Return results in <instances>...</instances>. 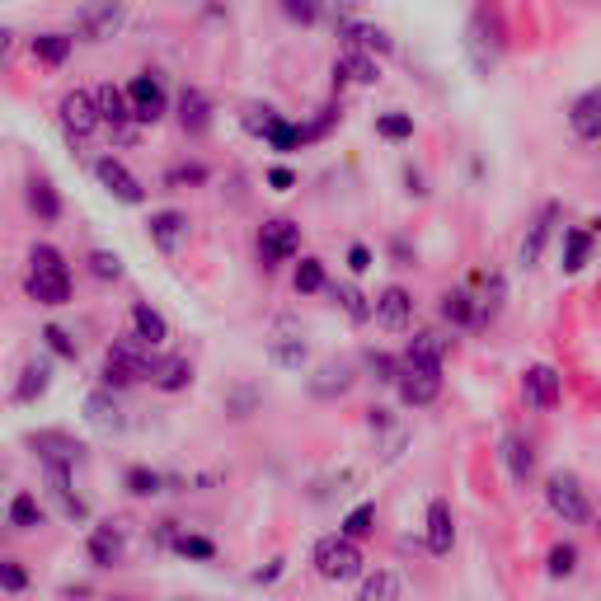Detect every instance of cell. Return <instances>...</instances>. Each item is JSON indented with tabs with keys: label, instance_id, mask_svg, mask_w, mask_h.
I'll list each match as a JSON object with an SVG mask.
<instances>
[{
	"label": "cell",
	"instance_id": "cell-1",
	"mask_svg": "<svg viewBox=\"0 0 601 601\" xmlns=\"http://www.w3.org/2000/svg\"><path fill=\"white\" fill-rule=\"evenodd\" d=\"M24 292H29L38 306H66V301H71V273H66V259L52 245H33L29 249V278H24Z\"/></svg>",
	"mask_w": 601,
	"mask_h": 601
},
{
	"label": "cell",
	"instance_id": "cell-2",
	"mask_svg": "<svg viewBox=\"0 0 601 601\" xmlns=\"http://www.w3.org/2000/svg\"><path fill=\"white\" fill-rule=\"evenodd\" d=\"M310 564L320 573L324 583H353L357 573H362V550H357L353 536H320L315 540V550H310Z\"/></svg>",
	"mask_w": 601,
	"mask_h": 601
},
{
	"label": "cell",
	"instance_id": "cell-3",
	"mask_svg": "<svg viewBox=\"0 0 601 601\" xmlns=\"http://www.w3.org/2000/svg\"><path fill=\"white\" fill-rule=\"evenodd\" d=\"M545 508L555 512L564 526H587L592 522V503H587L578 475H569V470H555V475L545 479Z\"/></svg>",
	"mask_w": 601,
	"mask_h": 601
},
{
	"label": "cell",
	"instance_id": "cell-4",
	"mask_svg": "<svg viewBox=\"0 0 601 601\" xmlns=\"http://www.w3.org/2000/svg\"><path fill=\"white\" fill-rule=\"evenodd\" d=\"M57 118H62V132L71 146H80V141H90L99 127H104V118H99V104H94L90 90H71L62 94V104H57Z\"/></svg>",
	"mask_w": 601,
	"mask_h": 601
},
{
	"label": "cell",
	"instance_id": "cell-5",
	"mask_svg": "<svg viewBox=\"0 0 601 601\" xmlns=\"http://www.w3.org/2000/svg\"><path fill=\"white\" fill-rule=\"evenodd\" d=\"M301 254V226L287 221V216H273L259 226V263L263 268H282Z\"/></svg>",
	"mask_w": 601,
	"mask_h": 601
},
{
	"label": "cell",
	"instance_id": "cell-6",
	"mask_svg": "<svg viewBox=\"0 0 601 601\" xmlns=\"http://www.w3.org/2000/svg\"><path fill=\"white\" fill-rule=\"evenodd\" d=\"M123 0H85L80 5V15H76V29L85 43H104V38H113V33L123 29Z\"/></svg>",
	"mask_w": 601,
	"mask_h": 601
},
{
	"label": "cell",
	"instance_id": "cell-7",
	"mask_svg": "<svg viewBox=\"0 0 601 601\" xmlns=\"http://www.w3.org/2000/svg\"><path fill=\"white\" fill-rule=\"evenodd\" d=\"M94 179H99V184H104L118 202H127V207H141V202H146V188H141V179L127 170L118 155H99V160H94Z\"/></svg>",
	"mask_w": 601,
	"mask_h": 601
},
{
	"label": "cell",
	"instance_id": "cell-8",
	"mask_svg": "<svg viewBox=\"0 0 601 601\" xmlns=\"http://www.w3.org/2000/svg\"><path fill=\"white\" fill-rule=\"evenodd\" d=\"M127 99H132V113H137V123H160V118L170 113V94H165V80L151 76V71H141V76L127 85Z\"/></svg>",
	"mask_w": 601,
	"mask_h": 601
},
{
	"label": "cell",
	"instance_id": "cell-9",
	"mask_svg": "<svg viewBox=\"0 0 601 601\" xmlns=\"http://www.w3.org/2000/svg\"><path fill=\"white\" fill-rule=\"evenodd\" d=\"M395 390H400V400L409 404V409H423V404H432L442 395V367H409V362H404Z\"/></svg>",
	"mask_w": 601,
	"mask_h": 601
},
{
	"label": "cell",
	"instance_id": "cell-10",
	"mask_svg": "<svg viewBox=\"0 0 601 601\" xmlns=\"http://www.w3.org/2000/svg\"><path fill=\"white\" fill-rule=\"evenodd\" d=\"M29 447L43 465H62V470H76L85 461V447L76 437H66V432H29Z\"/></svg>",
	"mask_w": 601,
	"mask_h": 601
},
{
	"label": "cell",
	"instance_id": "cell-11",
	"mask_svg": "<svg viewBox=\"0 0 601 601\" xmlns=\"http://www.w3.org/2000/svg\"><path fill=\"white\" fill-rule=\"evenodd\" d=\"M94 104H99V118H104V127L113 132V137H132V99H127V90H118V85H99L94 90Z\"/></svg>",
	"mask_w": 601,
	"mask_h": 601
},
{
	"label": "cell",
	"instance_id": "cell-12",
	"mask_svg": "<svg viewBox=\"0 0 601 601\" xmlns=\"http://www.w3.org/2000/svg\"><path fill=\"white\" fill-rule=\"evenodd\" d=\"M85 418H90V428L104 432V437L123 432L127 428V409H123V400H118V390H108V386L94 390L90 400H85Z\"/></svg>",
	"mask_w": 601,
	"mask_h": 601
},
{
	"label": "cell",
	"instance_id": "cell-13",
	"mask_svg": "<svg viewBox=\"0 0 601 601\" xmlns=\"http://www.w3.org/2000/svg\"><path fill=\"white\" fill-rule=\"evenodd\" d=\"M123 550H127L123 526H113V522H99L90 531V540H85V555H90L94 569H113V564H123Z\"/></svg>",
	"mask_w": 601,
	"mask_h": 601
},
{
	"label": "cell",
	"instance_id": "cell-14",
	"mask_svg": "<svg viewBox=\"0 0 601 601\" xmlns=\"http://www.w3.org/2000/svg\"><path fill=\"white\" fill-rule=\"evenodd\" d=\"M451 545H456V512H451L447 498H432L428 503V555L447 559Z\"/></svg>",
	"mask_w": 601,
	"mask_h": 601
},
{
	"label": "cell",
	"instance_id": "cell-15",
	"mask_svg": "<svg viewBox=\"0 0 601 601\" xmlns=\"http://www.w3.org/2000/svg\"><path fill=\"white\" fill-rule=\"evenodd\" d=\"M522 400L531 404V409H555L559 404V371L555 367H526L522 371Z\"/></svg>",
	"mask_w": 601,
	"mask_h": 601
},
{
	"label": "cell",
	"instance_id": "cell-16",
	"mask_svg": "<svg viewBox=\"0 0 601 601\" xmlns=\"http://www.w3.org/2000/svg\"><path fill=\"white\" fill-rule=\"evenodd\" d=\"M414 320V296L404 292V287H386V292L376 296V324L390 329V334H404Z\"/></svg>",
	"mask_w": 601,
	"mask_h": 601
},
{
	"label": "cell",
	"instance_id": "cell-17",
	"mask_svg": "<svg viewBox=\"0 0 601 601\" xmlns=\"http://www.w3.org/2000/svg\"><path fill=\"white\" fill-rule=\"evenodd\" d=\"M146 231H151V245L160 249V254H174V249L188 240V216L174 212V207H165V212H151Z\"/></svg>",
	"mask_w": 601,
	"mask_h": 601
},
{
	"label": "cell",
	"instance_id": "cell-18",
	"mask_svg": "<svg viewBox=\"0 0 601 601\" xmlns=\"http://www.w3.org/2000/svg\"><path fill=\"white\" fill-rule=\"evenodd\" d=\"M47 494L57 498V512L66 522H85L90 517V503L80 494H71V470H62V465H47Z\"/></svg>",
	"mask_w": 601,
	"mask_h": 601
},
{
	"label": "cell",
	"instance_id": "cell-19",
	"mask_svg": "<svg viewBox=\"0 0 601 601\" xmlns=\"http://www.w3.org/2000/svg\"><path fill=\"white\" fill-rule=\"evenodd\" d=\"M353 381H357V376H353L348 362H324V367L306 381V390L315 395V400H343V395L353 390Z\"/></svg>",
	"mask_w": 601,
	"mask_h": 601
},
{
	"label": "cell",
	"instance_id": "cell-20",
	"mask_svg": "<svg viewBox=\"0 0 601 601\" xmlns=\"http://www.w3.org/2000/svg\"><path fill=\"white\" fill-rule=\"evenodd\" d=\"M343 80H353V85H376V80H381V62H376V52L348 47L339 62H334V85H343Z\"/></svg>",
	"mask_w": 601,
	"mask_h": 601
},
{
	"label": "cell",
	"instance_id": "cell-21",
	"mask_svg": "<svg viewBox=\"0 0 601 601\" xmlns=\"http://www.w3.org/2000/svg\"><path fill=\"white\" fill-rule=\"evenodd\" d=\"M569 127H573V137L601 141V90H587V94H578V99H573Z\"/></svg>",
	"mask_w": 601,
	"mask_h": 601
},
{
	"label": "cell",
	"instance_id": "cell-22",
	"mask_svg": "<svg viewBox=\"0 0 601 601\" xmlns=\"http://www.w3.org/2000/svg\"><path fill=\"white\" fill-rule=\"evenodd\" d=\"M179 127H184L188 137H198V132L212 127V99L202 90H193V85L179 94Z\"/></svg>",
	"mask_w": 601,
	"mask_h": 601
},
{
	"label": "cell",
	"instance_id": "cell-23",
	"mask_svg": "<svg viewBox=\"0 0 601 601\" xmlns=\"http://www.w3.org/2000/svg\"><path fill=\"white\" fill-rule=\"evenodd\" d=\"M555 216H559V207H555V202H545V207H540V216L531 221V231H526V240H522V268L540 263V254H545V240H550V231H555Z\"/></svg>",
	"mask_w": 601,
	"mask_h": 601
},
{
	"label": "cell",
	"instance_id": "cell-24",
	"mask_svg": "<svg viewBox=\"0 0 601 601\" xmlns=\"http://www.w3.org/2000/svg\"><path fill=\"white\" fill-rule=\"evenodd\" d=\"M503 465H508L512 484H531L536 479V451H531V442H522V437H508L503 442Z\"/></svg>",
	"mask_w": 601,
	"mask_h": 601
},
{
	"label": "cell",
	"instance_id": "cell-25",
	"mask_svg": "<svg viewBox=\"0 0 601 601\" xmlns=\"http://www.w3.org/2000/svg\"><path fill=\"white\" fill-rule=\"evenodd\" d=\"M442 357H447V339L432 334V329L414 334L409 348H404V362H409V367H442Z\"/></svg>",
	"mask_w": 601,
	"mask_h": 601
},
{
	"label": "cell",
	"instance_id": "cell-26",
	"mask_svg": "<svg viewBox=\"0 0 601 601\" xmlns=\"http://www.w3.org/2000/svg\"><path fill=\"white\" fill-rule=\"evenodd\" d=\"M339 33H343V43L348 47H362V52H376V57H386L390 47H395L386 29H376V24H357V19L339 24Z\"/></svg>",
	"mask_w": 601,
	"mask_h": 601
},
{
	"label": "cell",
	"instance_id": "cell-27",
	"mask_svg": "<svg viewBox=\"0 0 601 601\" xmlns=\"http://www.w3.org/2000/svg\"><path fill=\"white\" fill-rule=\"evenodd\" d=\"M160 395H179V390L193 386V362L188 357H160V371H155L151 381Z\"/></svg>",
	"mask_w": 601,
	"mask_h": 601
},
{
	"label": "cell",
	"instance_id": "cell-28",
	"mask_svg": "<svg viewBox=\"0 0 601 601\" xmlns=\"http://www.w3.org/2000/svg\"><path fill=\"white\" fill-rule=\"evenodd\" d=\"M132 329H137V334L151 343V348H160V343L170 339V320H165L160 310H151L146 301H137V306H132Z\"/></svg>",
	"mask_w": 601,
	"mask_h": 601
},
{
	"label": "cell",
	"instance_id": "cell-29",
	"mask_svg": "<svg viewBox=\"0 0 601 601\" xmlns=\"http://www.w3.org/2000/svg\"><path fill=\"white\" fill-rule=\"evenodd\" d=\"M587 259H592V231H583V226H569L564 231V273H583Z\"/></svg>",
	"mask_w": 601,
	"mask_h": 601
},
{
	"label": "cell",
	"instance_id": "cell-30",
	"mask_svg": "<svg viewBox=\"0 0 601 601\" xmlns=\"http://www.w3.org/2000/svg\"><path fill=\"white\" fill-rule=\"evenodd\" d=\"M268 357H273L278 367H287V371H301V367H306V357H310V348H306L301 334H278V339L268 343Z\"/></svg>",
	"mask_w": 601,
	"mask_h": 601
},
{
	"label": "cell",
	"instance_id": "cell-31",
	"mask_svg": "<svg viewBox=\"0 0 601 601\" xmlns=\"http://www.w3.org/2000/svg\"><path fill=\"white\" fill-rule=\"evenodd\" d=\"M47 386H52V367H47V362H29V367H24V376H19V386H15V400L19 404L43 400Z\"/></svg>",
	"mask_w": 601,
	"mask_h": 601
},
{
	"label": "cell",
	"instance_id": "cell-32",
	"mask_svg": "<svg viewBox=\"0 0 601 601\" xmlns=\"http://www.w3.org/2000/svg\"><path fill=\"white\" fill-rule=\"evenodd\" d=\"M29 47L43 66H66V57H71V33H38V38H29Z\"/></svg>",
	"mask_w": 601,
	"mask_h": 601
},
{
	"label": "cell",
	"instance_id": "cell-33",
	"mask_svg": "<svg viewBox=\"0 0 601 601\" xmlns=\"http://www.w3.org/2000/svg\"><path fill=\"white\" fill-rule=\"evenodd\" d=\"M47 522V512H43V503L33 494H15L10 498V526L15 531H38V526Z\"/></svg>",
	"mask_w": 601,
	"mask_h": 601
},
{
	"label": "cell",
	"instance_id": "cell-34",
	"mask_svg": "<svg viewBox=\"0 0 601 601\" xmlns=\"http://www.w3.org/2000/svg\"><path fill=\"white\" fill-rule=\"evenodd\" d=\"M357 601H400V573H395V569H376L367 583H362Z\"/></svg>",
	"mask_w": 601,
	"mask_h": 601
},
{
	"label": "cell",
	"instance_id": "cell-35",
	"mask_svg": "<svg viewBox=\"0 0 601 601\" xmlns=\"http://www.w3.org/2000/svg\"><path fill=\"white\" fill-rule=\"evenodd\" d=\"M127 494L132 498H155V494H165V484H170V479L160 475V470H146V465H132V470H127Z\"/></svg>",
	"mask_w": 601,
	"mask_h": 601
},
{
	"label": "cell",
	"instance_id": "cell-36",
	"mask_svg": "<svg viewBox=\"0 0 601 601\" xmlns=\"http://www.w3.org/2000/svg\"><path fill=\"white\" fill-rule=\"evenodd\" d=\"M29 207L38 212V221H57L62 216V198H57V188L47 184V179H33L29 184Z\"/></svg>",
	"mask_w": 601,
	"mask_h": 601
},
{
	"label": "cell",
	"instance_id": "cell-37",
	"mask_svg": "<svg viewBox=\"0 0 601 601\" xmlns=\"http://www.w3.org/2000/svg\"><path fill=\"white\" fill-rule=\"evenodd\" d=\"M292 287L301 296H315V292H329V278H324V263L320 259H301L292 273Z\"/></svg>",
	"mask_w": 601,
	"mask_h": 601
},
{
	"label": "cell",
	"instance_id": "cell-38",
	"mask_svg": "<svg viewBox=\"0 0 601 601\" xmlns=\"http://www.w3.org/2000/svg\"><path fill=\"white\" fill-rule=\"evenodd\" d=\"M329 292H334V301L348 310V320H353V324L376 320V301H367V296L357 292V287H329Z\"/></svg>",
	"mask_w": 601,
	"mask_h": 601
},
{
	"label": "cell",
	"instance_id": "cell-39",
	"mask_svg": "<svg viewBox=\"0 0 601 601\" xmlns=\"http://www.w3.org/2000/svg\"><path fill=\"white\" fill-rule=\"evenodd\" d=\"M99 381H104L108 390H127V386H137L141 376H137V367H132L127 357L108 353V357H104V371H99Z\"/></svg>",
	"mask_w": 601,
	"mask_h": 601
},
{
	"label": "cell",
	"instance_id": "cell-40",
	"mask_svg": "<svg viewBox=\"0 0 601 601\" xmlns=\"http://www.w3.org/2000/svg\"><path fill=\"white\" fill-rule=\"evenodd\" d=\"M263 146H268V151H278V155H292V151H301V146H306V127H296V123H287V118H282V123L273 127L268 137H263Z\"/></svg>",
	"mask_w": 601,
	"mask_h": 601
},
{
	"label": "cell",
	"instance_id": "cell-41",
	"mask_svg": "<svg viewBox=\"0 0 601 601\" xmlns=\"http://www.w3.org/2000/svg\"><path fill=\"white\" fill-rule=\"evenodd\" d=\"M442 320L451 324H475L479 320V301L470 292H447L442 296Z\"/></svg>",
	"mask_w": 601,
	"mask_h": 601
},
{
	"label": "cell",
	"instance_id": "cell-42",
	"mask_svg": "<svg viewBox=\"0 0 601 601\" xmlns=\"http://www.w3.org/2000/svg\"><path fill=\"white\" fill-rule=\"evenodd\" d=\"M170 550H174V555H184V559H193V564H212V559H216L212 540H207V536H184V531H174Z\"/></svg>",
	"mask_w": 601,
	"mask_h": 601
},
{
	"label": "cell",
	"instance_id": "cell-43",
	"mask_svg": "<svg viewBox=\"0 0 601 601\" xmlns=\"http://www.w3.org/2000/svg\"><path fill=\"white\" fill-rule=\"evenodd\" d=\"M240 123H245V132H254V137H268V132L282 123V113L273 104H245Z\"/></svg>",
	"mask_w": 601,
	"mask_h": 601
},
{
	"label": "cell",
	"instance_id": "cell-44",
	"mask_svg": "<svg viewBox=\"0 0 601 601\" xmlns=\"http://www.w3.org/2000/svg\"><path fill=\"white\" fill-rule=\"evenodd\" d=\"M545 573H550V578H573V573H578V545L559 540L555 550L545 555Z\"/></svg>",
	"mask_w": 601,
	"mask_h": 601
},
{
	"label": "cell",
	"instance_id": "cell-45",
	"mask_svg": "<svg viewBox=\"0 0 601 601\" xmlns=\"http://www.w3.org/2000/svg\"><path fill=\"white\" fill-rule=\"evenodd\" d=\"M371 526H376V503H362V508H353L348 517H343V536H353V540H362V536H371Z\"/></svg>",
	"mask_w": 601,
	"mask_h": 601
},
{
	"label": "cell",
	"instance_id": "cell-46",
	"mask_svg": "<svg viewBox=\"0 0 601 601\" xmlns=\"http://www.w3.org/2000/svg\"><path fill=\"white\" fill-rule=\"evenodd\" d=\"M376 132L386 141H409L414 137V118H409V113H381V118H376Z\"/></svg>",
	"mask_w": 601,
	"mask_h": 601
},
{
	"label": "cell",
	"instance_id": "cell-47",
	"mask_svg": "<svg viewBox=\"0 0 601 601\" xmlns=\"http://www.w3.org/2000/svg\"><path fill=\"white\" fill-rule=\"evenodd\" d=\"M367 371L376 376V381H386V386H395L404 371V357H390V353H367Z\"/></svg>",
	"mask_w": 601,
	"mask_h": 601
},
{
	"label": "cell",
	"instance_id": "cell-48",
	"mask_svg": "<svg viewBox=\"0 0 601 601\" xmlns=\"http://www.w3.org/2000/svg\"><path fill=\"white\" fill-rule=\"evenodd\" d=\"M43 343H47V348H52L57 357H66V362H76V357H80V343L66 334L62 324H47V329H43Z\"/></svg>",
	"mask_w": 601,
	"mask_h": 601
},
{
	"label": "cell",
	"instance_id": "cell-49",
	"mask_svg": "<svg viewBox=\"0 0 601 601\" xmlns=\"http://www.w3.org/2000/svg\"><path fill=\"white\" fill-rule=\"evenodd\" d=\"M90 273H94V278H104V282H118V278H123V259H118V254H108V249H94V254H90Z\"/></svg>",
	"mask_w": 601,
	"mask_h": 601
},
{
	"label": "cell",
	"instance_id": "cell-50",
	"mask_svg": "<svg viewBox=\"0 0 601 601\" xmlns=\"http://www.w3.org/2000/svg\"><path fill=\"white\" fill-rule=\"evenodd\" d=\"M282 15L296 19V24H315L320 19V0H278Z\"/></svg>",
	"mask_w": 601,
	"mask_h": 601
},
{
	"label": "cell",
	"instance_id": "cell-51",
	"mask_svg": "<svg viewBox=\"0 0 601 601\" xmlns=\"http://www.w3.org/2000/svg\"><path fill=\"white\" fill-rule=\"evenodd\" d=\"M498 310H503V278H489V287H484V301H479V324L494 320Z\"/></svg>",
	"mask_w": 601,
	"mask_h": 601
},
{
	"label": "cell",
	"instance_id": "cell-52",
	"mask_svg": "<svg viewBox=\"0 0 601 601\" xmlns=\"http://www.w3.org/2000/svg\"><path fill=\"white\" fill-rule=\"evenodd\" d=\"M0 587H5V592H10V597H19V592H24V587H29V573L19 569L15 559H5V564H0Z\"/></svg>",
	"mask_w": 601,
	"mask_h": 601
},
{
	"label": "cell",
	"instance_id": "cell-53",
	"mask_svg": "<svg viewBox=\"0 0 601 601\" xmlns=\"http://www.w3.org/2000/svg\"><path fill=\"white\" fill-rule=\"evenodd\" d=\"M165 184H207V170H202V165H179V170H170L165 174Z\"/></svg>",
	"mask_w": 601,
	"mask_h": 601
},
{
	"label": "cell",
	"instance_id": "cell-54",
	"mask_svg": "<svg viewBox=\"0 0 601 601\" xmlns=\"http://www.w3.org/2000/svg\"><path fill=\"white\" fill-rule=\"evenodd\" d=\"M348 268H353V273H367V268H371V249H367V245H353V249H348Z\"/></svg>",
	"mask_w": 601,
	"mask_h": 601
},
{
	"label": "cell",
	"instance_id": "cell-55",
	"mask_svg": "<svg viewBox=\"0 0 601 601\" xmlns=\"http://www.w3.org/2000/svg\"><path fill=\"white\" fill-rule=\"evenodd\" d=\"M268 184L278 188V193H287V188L296 184V174H292V170H273V174H268Z\"/></svg>",
	"mask_w": 601,
	"mask_h": 601
},
{
	"label": "cell",
	"instance_id": "cell-56",
	"mask_svg": "<svg viewBox=\"0 0 601 601\" xmlns=\"http://www.w3.org/2000/svg\"><path fill=\"white\" fill-rule=\"evenodd\" d=\"M278 578H282V559H278V564H268V569L254 573V583H278Z\"/></svg>",
	"mask_w": 601,
	"mask_h": 601
},
{
	"label": "cell",
	"instance_id": "cell-57",
	"mask_svg": "<svg viewBox=\"0 0 601 601\" xmlns=\"http://www.w3.org/2000/svg\"><path fill=\"white\" fill-rule=\"evenodd\" d=\"M113 601H141V597H113Z\"/></svg>",
	"mask_w": 601,
	"mask_h": 601
}]
</instances>
